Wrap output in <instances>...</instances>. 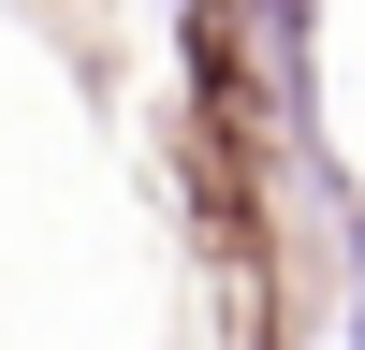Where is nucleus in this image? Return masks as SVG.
I'll list each match as a JSON object with an SVG mask.
<instances>
[{
	"instance_id": "1",
	"label": "nucleus",
	"mask_w": 365,
	"mask_h": 350,
	"mask_svg": "<svg viewBox=\"0 0 365 350\" xmlns=\"http://www.w3.org/2000/svg\"><path fill=\"white\" fill-rule=\"evenodd\" d=\"M351 262H365V219H351Z\"/></svg>"
}]
</instances>
